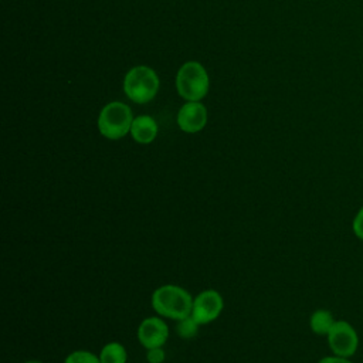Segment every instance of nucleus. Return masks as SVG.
I'll return each mask as SVG.
<instances>
[{"instance_id": "1", "label": "nucleus", "mask_w": 363, "mask_h": 363, "mask_svg": "<svg viewBox=\"0 0 363 363\" xmlns=\"http://www.w3.org/2000/svg\"><path fill=\"white\" fill-rule=\"evenodd\" d=\"M193 299L194 298L190 295V292L183 286L166 284L153 291L150 303L159 316L177 322L191 315Z\"/></svg>"}, {"instance_id": "2", "label": "nucleus", "mask_w": 363, "mask_h": 363, "mask_svg": "<svg viewBox=\"0 0 363 363\" xmlns=\"http://www.w3.org/2000/svg\"><path fill=\"white\" fill-rule=\"evenodd\" d=\"M210 81L206 68L197 61L184 62L176 75V89L187 102H199L208 92Z\"/></svg>"}, {"instance_id": "3", "label": "nucleus", "mask_w": 363, "mask_h": 363, "mask_svg": "<svg viewBox=\"0 0 363 363\" xmlns=\"http://www.w3.org/2000/svg\"><path fill=\"white\" fill-rule=\"evenodd\" d=\"M133 119L132 109L126 104L109 102L101 109L96 125L104 138L118 140L130 133Z\"/></svg>"}, {"instance_id": "4", "label": "nucleus", "mask_w": 363, "mask_h": 363, "mask_svg": "<svg viewBox=\"0 0 363 363\" xmlns=\"http://www.w3.org/2000/svg\"><path fill=\"white\" fill-rule=\"evenodd\" d=\"M157 74L146 65H136L130 68L123 79V91L126 96L136 104L150 102L159 91Z\"/></svg>"}, {"instance_id": "5", "label": "nucleus", "mask_w": 363, "mask_h": 363, "mask_svg": "<svg viewBox=\"0 0 363 363\" xmlns=\"http://www.w3.org/2000/svg\"><path fill=\"white\" fill-rule=\"evenodd\" d=\"M328 343L333 354L350 357L359 347V336L349 322L336 320L328 333Z\"/></svg>"}, {"instance_id": "6", "label": "nucleus", "mask_w": 363, "mask_h": 363, "mask_svg": "<svg viewBox=\"0 0 363 363\" xmlns=\"http://www.w3.org/2000/svg\"><path fill=\"white\" fill-rule=\"evenodd\" d=\"M224 309V299L216 289H204L193 299L191 316L203 326L216 320Z\"/></svg>"}, {"instance_id": "7", "label": "nucleus", "mask_w": 363, "mask_h": 363, "mask_svg": "<svg viewBox=\"0 0 363 363\" xmlns=\"http://www.w3.org/2000/svg\"><path fill=\"white\" fill-rule=\"evenodd\" d=\"M136 336L145 349L163 347L169 339V326L160 316H149L139 323Z\"/></svg>"}, {"instance_id": "8", "label": "nucleus", "mask_w": 363, "mask_h": 363, "mask_svg": "<svg viewBox=\"0 0 363 363\" xmlns=\"http://www.w3.org/2000/svg\"><path fill=\"white\" fill-rule=\"evenodd\" d=\"M207 123V109L201 102H186L177 112V125L186 133L200 132Z\"/></svg>"}, {"instance_id": "9", "label": "nucleus", "mask_w": 363, "mask_h": 363, "mask_svg": "<svg viewBox=\"0 0 363 363\" xmlns=\"http://www.w3.org/2000/svg\"><path fill=\"white\" fill-rule=\"evenodd\" d=\"M159 132V126L156 121L149 115H140L136 116L130 126V135L132 139L140 145L152 143Z\"/></svg>"}, {"instance_id": "10", "label": "nucleus", "mask_w": 363, "mask_h": 363, "mask_svg": "<svg viewBox=\"0 0 363 363\" xmlns=\"http://www.w3.org/2000/svg\"><path fill=\"white\" fill-rule=\"evenodd\" d=\"M335 318L328 309H316L309 319V326L313 333L316 335H326L335 325Z\"/></svg>"}, {"instance_id": "11", "label": "nucleus", "mask_w": 363, "mask_h": 363, "mask_svg": "<svg viewBox=\"0 0 363 363\" xmlns=\"http://www.w3.org/2000/svg\"><path fill=\"white\" fill-rule=\"evenodd\" d=\"M101 363H126L128 352L119 342H108L99 352Z\"/></svg>"}, {"instance_id": "12", "label": "nucleus", "mask_w": 363, "mask_h": 363, "mask_svg": "<svg viewBox=\"0 0 363 363\" xmlns=\"http://www.w3.org/2000/svg\"><path fill=\"white\" fill-rule=\"evenodd\" d=\"M200 326L201 325L191 315H189V316L177 320V323H176V333L180 337H183V339H191V337H194L197 335Z\"/></svg>"}, {"instance_id": "13", "label": "nucleus", "mask_w": 363, "mask_h": 363, "mask_svg": "<svg viewBox=\"0 0 363 363\" xmlns=\"http://www.w3.org/2000/svg\"><path fill=\"white\" fill-rule=\"evenodd\" d=\"M64 363H101V360H99V356L92 352L75 350L65 357Z\"/></svg>"}, {"instance_id": "14", "label": "nucleus", "mask_w": 363, "mask_h": 363, "mask_svg": "<svg viewBox=\"0 0 363 363\" xmlns=\"http://www.w3.org/2000/svg\"><path fill=\"white\" fill-rule=\"evenodd\" d=\"M146 360L149 363H163L166 360V352L163 347L146 349Z\"/></svg>"}, {"instance_id": "15", "label": "nucleus", "mask_w": 363, "mask_h": 363, "mask_svg": "<svg viewBox=\"0 0 363 363\" xmlns=\"http://www.w3.org/2000/svg\"><path fill=\"white\" fill-rule=\"evenodd\" d=\"M352 228H353L354 235L363 241V206L360 207V210L354 216L353 223H352Z\"/></svg>"}, {"instance_id": "16", "label": "nucleus", "mask_w": 363, "mask_h": 363, "mask_svg": "<svg viewBox=\"0 0 363 363\" xmlns=\"http://www.w3.org/2000/svg\"><path fill=\"white\" fill-rule=\"evenodd\" d=\"M318 363H352L347 357H340V356H326V357H322Z\"/></svg>"}, {"instance_id": "17", "label": "nucleus", "mask_w": 363, "mask_h": 363, "mask_svg": "<svg viewBox=\"0 0 363 363\" xmlns=\"http://www.w3.org/2000/svg\"><path fill=\"white\" fill-rule=\"evenodd\" d=\"M24 363H43V362H40V360H27Z\"/></svg>"}]
</instances>
